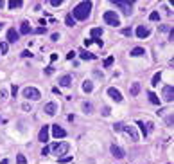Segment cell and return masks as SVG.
I'll return each mask as SVG.
<instances>
[{
	"instance_id": "cell-1",
	"label": "cell",
	"mask_w": 174,
	"mask_h": 164,
	"mask_svg": "<svg viewBox=\"0 0 174 164\" xmlns=\"http://www.w3.org/2000/svg\"><path fill=\"white\" fill-rule=\"evenodd\" d=\"M90 11H92V2L86 0V2H81L74 7L72 16H74V20H86L90 16Z\"/></svg>"
},
{
	"instance_id": "cell-2",
	"label": "cell",
	"mask_w": 174,
	"mask_h": 164,
	"mask_svg": "<svg viewBox=\"0 0 174 164\" xmlns=\"http://www.w3.org/2000/svg\"><path fill=\"white\" fill-rule=\"evenodd\" d=\"M104 22L111 27H119L120 25V20H119V14L115 11H106L104 13Z\"/></svg>"
},
{
	"instance_id": "cell-3",
	"label": "cell",
	"mask_w": 174,
	"mask_h": 164,
	"mask_svg": "<svg viewBox=\"0 0 174 164\" xmlns=\"http://www.w3.org/2000/svg\"><path fill=\"white\" fill-rule=\"evenodd\" d=\"M113 5H115V7H120V9H122V13L128 16V14H131L133 0H128V2H126V0H115V2H113Z\"/></svg>"
},
{
	"instance_id": "cell-4",
	"label": "cell",
	"mask_w": 174,
	"mask_h": 164,
	"mask_svg": "<svg viewBox=\"0 0 174 164\" xmlns=\"http://www.w3.org/2000/svg\"><path fill=\"white\" fill-rule=\"evenodd\" d=\"M68 150H70L68 143H59V144H52L50 146V152H54V155H66Z\"/></svg>"
},
{
	"instance_id": "cell-5",
	"label": "cell",
	"mask_w": 174,
	"mask_h": 164,
	"mask_svg": "<svg viewBox=\"0 0 174 164\" xmlns=\"http://www.w3.org/2000/svg\"><path fill=\"white\" fill-rule=\"evenodd\" d=\"M22 94H23V97H27V99H32V101H36V99H40V97H41L40 90H38V88H34V87H25Z\"/></svg>"
},
{
	"instance_id": "cell-6",
	"label": "cell",
	"mask_w": 174,
	"mask_h": 164,
	"mask_svg": "<svg viewBox=\"0 0 174 164\" xmlns=\"http://www.w3.org/2000/svg\"><path fill=\"white\" fill-rule=\"evenodd\" d=\"M122 132H126L129 137H131V141H140V135H138V132H137V128L135 126H131V125H124V130Z\"/></svg>"
},
{
	"instance_id": "cell-7",
	"label": "cell",
	"mask_w": 174,
	"mask_h": 164,
	"mask_svg": "<svg viewBox=\"0 0 174 164\" xmlns=\"http://www.w3.org/2000/svg\"><path fill=\"white\" fill-rule=\"evenodd\" d=\"M52 135L56 139H63V137H66V130L61 128L59 125H52Z\"/></svg>"
},
{
	"instance_id": "cell-8",
	"label": "cell",
	"mask_w": 174,
	"mask_h": 164,
	"mask_svg": "<svg viewBox=\"0 0 174 164\" xmlns=\"http://www.w3.org/2000/svg\"><path fill=\"white\" fill-rule=\"evenodd\" d=\"M164 99H165L167 103H171V101L174 99V87H173V85L164 87Z\"/></svg>"
},
{
	"instance_id": "cell-9",
	"label": "cell",
	"mask_w": 174,
	"mask_h": 164,
	"mask_svg": "<svg viewBox=\"0 0 174 164\" xmlns=\"http://www.w3.org/2000/svg\"><path fill=\"white\" fill-rule=\"evenodd\" d=\"M108 96H110L113 101H117V103H120V101H122V94H120L117 88H113V87H110V88H108Z\"/></svg>"
},
{
	"instance_id": "cell-10",
	"label": "cell",
	"mask_w": 174,
	"mask_h": 164,
	"mask_svg": "<svg viewBox=\"0 0 174 164\" xmlns=\"http://www.w3.org/2000/svg\"><path fill=\"white\" fill-rule=\"evenodd\" d=\"M110 152H111V155H113V157H117V159H122V157L126 155V152H124L120 146H117V144H111Z\"/></svg>"
},
{
	"instance_id": "cell-11",
	"label": "cell",
	"mask_w": 174,
	"mask_h": 164,
	"mask_svg": "<svg viewBox=\"0 0 174 164\" xmlns=\"http://www.w3.org/2000/svg\"><path fill=\"white\" fill-rule=\"evenodd\" d=\"M151 34V29L149 27H146V25H138L137 27V36L138 38H147Z\"/></svg>"
},
{
	"instance_id": "cell-12",
	"label": "cell",
	"mask_w": 174,
	"mask_h": 164,
	"mask_svg": "<svg viewBox=\"0 0 174 164\" xmlns=\"http://www.w3.org/2000/svg\"><path fill=\"white\" fill-rule=\"evenodd\" d=\"M56 110H58V105H56L54 101L47 103V105H45V108H43V112H45L47 116H56Z\"/></svg>"
},
{
	"instance_id": "cell-13",
	"label": "cell",
	"mask_w": 174,
	"mask_h": 164,
	"mask_svg": "<svg viewBox=\"0 0 174 164\" xmlns=\"http://www.w3.org/2000/svg\"><path fill=\"white\" fill-rule=\"evenodd\" d=\"M38 139H40L41 143H47V141H49V126H41V130H40V134H38Z\"/></svg>"
},
{
	"instance_id": "cell-14",
	"label": "cell",
	"mask_w": 174,
	"mask_h": 164,
	"mask_svg": "<svg viewBox=\"0 0 174 164\" xmlns=\"http://www.w3.org/2000/svg\"><path fill=\"white\" fill-rule=\"evenodd\" d=\"M58 83H59L61 87H70V85H72V76H70V74H65V76L59 78Z\"/></svg>"
},
{
	"instance_id": "cell-15",
	"label": "cell",
	"mask_w": 174,
	"mask_h": 164,
	"mask_svg": "<svg viewBox=\"0 0 174 164\" xmlns=\"http://www.w3.org/2000/svg\"><path fill=\"white\" fill-rule=\"evenodd\" d=\"M79 56H81L83 60H97L95 54H92V52H88V51H84V49H79Z\"/></svg>"
},
{
	"instance_id": "cell-16",
	"label": "cell",
	"mask_w": 174,
	"mask_h": 164,
	"mask_svg": "<svg viewBox=\"0 0 174 164\" xmlns=\"http://www.w3.org/2000/svg\"><path fill=\"white\" fill-rule=\"evenodd\" d=\"M20 32H22V34H29V32H32L31 23H29V22H22V25H20Z\"/></svg>"
},
{
	"instance_id": "cell-17",
	"label": "cell",
	"mask_w": 174,
	"mask_h": 164,
	"mask_svg": "<svg viewBox=\"0 0 174 164\" xmlns=\"http://www.w3.org/2000/svg\"><path fill=\"white\" fill-rule=\"evenodd\" d=\"M16 40H18V31H16V29H9V31H7V42L13 43V42H16Z\"/></svg>"
},
{
	"instance_id": "cell-18",
	"label": "cell",
	"mask_w": 174,
	"mask_h": 164,
	"mask_svg": "<svg viewBox=\"0 0 174 164\" xmlns=\"http://www.w3.org/2000/svg\"><path fill=\"white\" fill-rule=\"evenodd\" d=\"M144 54H146V49H144V47H135V49L131 51V56H135V58L144 56Z\"/></svg>"
},
{
	"instance_id": "cell-19",
	"label": "cell",
	"mask_w": 174,
	"mask_h": 164,
	"mask_svg": "<svg viewBox=\"0 0 174 164\" xmlns=\"http://www.w3.org/2000/svg\"><path fill=\"white\" fill-rule=\"evenodd\" d=\"M90 34H92V40H97V38L102 34V29H101V27H93V29L90 31Z\"/></svg>"
},
{
	"instance_id": "cell-20",
	"label": "cell",
	"mask_w": 174,
	"mask_h": 164,
	"mask_svg": "<svg viewBox=\"0 0 174 164\" xmlns=\"http://www.w3.org/2000/svg\"><path fill=\"white\" fill-rule=\"evenodd\" d=\"M129 92H131V96H138V92H140V83L135 81V83L131 85V90H129Z\"/></svg>"
},
{
	"instance_id": "cell-21",
	"label": "cell",
	"mask_w": 174,
	"mask_h": 164,
	"mask_svg": "<svg viewBox=\"0 0 174 164\" xmlns=\"http://www.w3.org/2000/svg\"><path fill=\"white\" fill-rule=\"evenodd\" d=\"M7 5H9L11 9H18V7H22V5H23V2H22V0H11Z\"/></svg>"
},
{
	"instance_id": "cell-22",
	"label": "cell",
	"mask_w": 174,
	"mask_h": 164,
	"mask_svg": "<svg viewBox=\"0 0 174 164\" xmlns=\"http://www.w3.org/2000/svg\"><path fill=\"white\" fill-rule=\"evenodd\" d=\"M92 90H93V83H92V81H84V83H83V92L88 94V92H92Z\"/></svg>"
},
{
	"instance_id": "cell-23",
	"label": "cell",
	"mask_w": 174,
	"mask_h": 164,
	"mask_svg": "<svg viewBox=\"0 0 174 164\" xmlns=\"http://www.w3.org/2000/svg\"><path fill=\"white\" fill-rule=\"evenodd\" d=\"M137 125H138V128L142 130V135H144V137H147V135H149V132H147V126H146V123H142V121H138Z\"/></svg>"
},
{
	"instance_id": "cell-24",
	"label": "cell",
	"mask_w": 174,
	"mask_h": 164,
	"mask_svg": "<svg viewBox=\"0 0 174 164\" xmlns=\"http://www.w3.org/2000/svg\"><path fill=\"white\" fill-rule=\"evenodd\" d=\"M147 96H149V101H151L153 105H160V99L156 97V94H155V92H149Z\"/></svg>"
},
{
	"instance_id": "cell-25",
	"label": "cell",
	"mask_w": 174,
	"mask_h": 164,
	"mask_svg": "<svg viewBox=\"0 0 174 164\" xmlns=\"http://www.w3.org/2000/svg\"><path fill=\"white\" fill-rule=\"evenodd\" d=\"M65 22H66V25H68V27H74V25H75V20H74V16H72V14H66Z\"/></svg>"
},
{
	"instance_id": "cell-26",
	"label": "cell",
	"mask_w": 174,
	"mask_h": 164,
	"mask_svg": "<svg viewBox=\"0 0 174 164\" xmlns=\"http://www.w3.org/2000/svg\"><path fill=\"white\" fill-rule=\"evenodd\" d=\"M160 79H162V74H160V72H156V74L153 76V79H151V85H155V87H156V85L160 83Z\"/></svg>"
},
{
	"instance_id": "cell-27",
	"label": "cell",
	"mask_w": 174,
	"mask_h": 164,
	"mask_svg": "<svg viewBox=\"0 0 174 164\" xmlns=\"http://www.w3.org/2000/svg\"><path fill=\"white\" fill-rule=\"evenodd\" d=\"M149 20H151V22H158V20H160V13H158V11H153V13L149 14Z\"/></svg>"
},
{
	"instance_id": "cell-28",
	"label": "cell",
	"mask_w": 174,
	"mask_h": 164,
	"mask_svg": "<svg viewBox=\"0 0 174 164\" xmlns=\"http://www.w3.org/2000/svg\"><path fill=\"white\" fill-rule=\"evenodd\" d=\"M83 110H84L86 114H92V112H93V107H92L90 103H83Z\"/></svg>"
},
{
	"instance_id": "cell-29",
	"label": "cell",
	"mask_w": 174,
	"mask_h": 164,
	"mask_svg": "<svg viewBox=\"0 0 174 164\" xmlns=\"http://www.w3.org/2000/svg\"><path fill=\"white\" fill-rule=\"evenodd\" d=\"M16 162H18V164H27V159H25V155L18 153V155H16Z\"/></svg>"
},
{
	"instance_id": "cell-30",
	"label": "cell",
	"mask_w": 174,
	"mask_h": 164,
	"mask_svg": "<svg viewBox=\"0 0 174 164\" xmlns=\"http://www.w3.org/2000/svg\"><path fill=\"white\" fill-rule=\"evenodd\" d=\"M7 49H9L7 42H2V43H0V52H2V54H5V52H7Z\"/></svg>"
},
{
	"instance_id": "cell-31",
	"label": "cell",
	"mask_w": 174,
	"mask_h": 164,
	"mask_svg": "<svg viewBox=\"0 0 174 164\" xmlns=\"http://www.w3.org/2000/svg\"><path fill=\"white\" fill-rule=\"evenodd\" d=\"M113 61H115V58H113V56L106 58V60H104V67H111V65H113Z\"/></svg>"
},
{
	"instance_id": "cell-32",
	"label": "cell",
	"mask_w": 174,
	"mask_h": 164,
	"mask_svg": "<svg viewBox=\"0 0 174 164\" xmlns=\"http://www.w3.org/2000/svg\"><path fill=\"white\" fill-rule=\"evenodd\" d=\"M113 130H115V132H122V130H124V123H115V125H113Z\"/></svg>"
},
{
	"instance_id": "cell-33",
	"label": "cell",
	"mask_w": 174,
	"mask_h": 164,
	"mask_svg": "<svg viewBox=\"0 0 174 164\" xmlns=\"http://www.w3.org/2000/svg\"><path fill=\"white\" fill-rule=\"evenodd\" d=\"M59 162H63V164L72 162V155H68V157H63V159H59Z\"/></svg>"
},
{
	"instance_id": "cell-34",
	"label": "cell",
	"mask_w": 174,
	"mask_h": 164,
	"mask_svg": "<svg viewBox=\"0 0 174 164\" xmlns=\"http://www.w3.org/2000/svg\"><path fill=\"white\" fill-rule=\"evenodd\" d=\"M131 32H133V31H131L129 27H126V29H122V34H124V36H131Z\"/></svg>"
},
{
	"instance_id": "cell-35",
	"label": "cell",
	"mask_w": 174,
	"mask_h": 164,
	"mask_svg": "<svg viewBox=\"0 0 174 164\" xmlns=\"http://www.w3.org/2000/svg\"><path fill=\"white\" fill-rule=\"evenodd\" d=\"M61 2H63V0H50V5L58 7V5H61Z\"/></svg>"
},
{
	"instance_id": "cell-36",
	"label": "cell",
	"mask_w": 174,
	"mask_h": 164,
	"mask_svg": "<svg viewBox=\"0 0 174 164\" xmlns=\"http://www.w3.org/2000/svg\"><path fill=\"white\" fill-rule=\"evenodd\" d=\"M50 153V146H45L43 150H41V155H49Z\"/></svg>"
},
{
	"instance_id": "cell-37",
	"label": "cell",
	"mask_w": 174,
	"mask_h": 164,
	"mask_svg": "<svg viewBox=\"0 0 174 164\" xmlns=\"http://www.w3.org/2000/svg\"><path fill=\"white\" fill-rule=\"evenodd\" d=\"M173 114H171V116H169V117H165V123H167V125H169V126H173Z\"/></svg>"
},
{
	"instance_id": "cell-38",
	"label": "cell",
	"mask_w": 174,
	"mask_h": 164,
	"mask_svg": "<svg viewBox=\"0 0 174 164\" xmlns=\"http://www.w3.org/2000/svg\"><path fill=\"white\" fill-rule=\"evenodd\" d=\"M22 56H23V58H31V56H32V52H31V51H23V52H22Z\"/></svg>"
},
{
	"instance_id": "cell-39",
	"label": "cell",
	"mask_w": 174,
	"mask_h": 164,
	"mask_svg": "<svg viewBox=\"0 0 174 164\" xmlns=\"http://www.w3.org/2000/svg\"><path fill=\"white\" fill-rule=\"evenodd\" d=\"M16 92H18V87H16V85H13V87H11V94H13V97L16 96Z\"/></svg>"
},
{
	"instance_id": "cell-40",
	"label": "cell",
	"mask_w": 174,
	"mask_h": 164,
	"mask_svg": "<svg viewBox=\"0 0 174 164\" xmlns=\"http://www.w3.org/2000/svg\"><path fill=\"white\" fill-rule=\"evenodd\" d=\"M146 126H147V132H149V134H151V132H153V128H155V125H153V123H146Z\"/></svg>"
},
{
	"instance_id": "cell-41",
	"label": "cell",
	"mask_w": 174,
	"mask_h": 164,
	"mask_svg": "<svg viewBox=\"0 0 174 164\" xmlns=\"http://www.w3.org/2000/svg\"><path fill=\"white\" fill-rule=\"evenodd\" d=\"M74 56H75V52H74V51H70V52H68V54H66V60H68V61H70V60H72V58H74Z\"/></svg>"
},
{
	"instance_id": "cell-42",
	"label": "cell",
	"mask_w": 174,
	"mask_h": 164,
	"mask_svg": "<svg viewBox=\"0 0 174 164\" xmlns=\"http://www.w3.org/2000/svg\"><path fill=\"white\" fill-rule=\"evenodd\" d=\"M36 32H40V34H43V32H47V29H45V27H38V29H36Z\"/></svg>"
},
{
	"instance_id": "cell-43",
	"label": "cell",
	"mask_w": 174,
	"mask_h": 164,
	"mask_svg": "<svg viewBox=\"0 0 174 164\" xmlns=\"http://www.w3.org/2000/svg\"><path fill=\"white\" fill-rule=\"evenodd\" d=\"M102 116H110V108H108V107L102 108Z\"/></svg>"
},
{
	"instance_id": "cell-44",
	"label": "cell",
	"mask_w": 174,
	"mask_h": 164,
	"mask_svg": "<svg viewBox=\"0 0 174 164\" xmlns=\"http://www.w3.org/2000/svg\"><path fill=\"white\" fill-rule=\"evenodd\" d=\"M50 38H52V40H54V42H58V40H59V34H58V32H54V34H52V36H50Z\"/></svg>"
},
{
	"instance_id": "cell-45",
	"label": "cell",
	"mask_w": 174,
	"mask_h": 164,
	"mask_svg": "<svg viewBox=\"0 0 174 164\" xmlns=\"http://www.w3.org/2000/svg\"><path fill=\"white\" fill-rule=\"evenodd\" d=\"M52 70H54V69H52V65H49V67H47V70H45V72H47V74H52Z\"/></svg>"
},
{
	"instance_id": "cell-46",
	"label": "cell",
	"mask_w": 174,
	"mask_h": 164,
	"mask_svg": "<svg viewBox=\"0 0 174 164\" xmlns=\"http://www.w3.org/2000/svg\"><path fill=\"white\" fill-rule=\"evenodd\" d=\"M22 108H23V110H25V112H29V110H31V107H29V105H27V103H23V107H22Z\"/></svg>"
},
{
	"instance_id": "cell-47",
	"label": "cell",
	"mask_w": 174,
	"mask_h": 164,
	"mask_svg": "<svg viewBox=\"0 0 174 164\" xmlns=\"http://www.w3.org/2000/svg\"><path fill=\"white\" fill-rule=\"evenodd\" d=\"M0 164H9V161H7V159H4V161H2Z\"/></svg>"
},
{
	"instance_id": "cell-48",
	"label": "cell",
	"mask_w": 174,
	"mask_h": 164,
	"mask_svg": "<svg viewBox=\"0 0 174 164\" xmlns=\"http://www.w3.org/2000/svg\"><path fill=\"white\" fill-rule=\"evenodd\" d=\"M2 27H4V23H0V29H2Z\"/></svg>"
},
{
	"instance_id": "cell-49",
	"label": "cell",
	"mask_w": 174,
	"mask_h": 164,
	"mask_svg": "<svg viewBox=\"0 0 174 164\" xmlns=\"http://www.w3.org/2000/svg\"><path fill=\"white\" fill-rule=\"evenodd\" d=\"M0 121H2V119H0Z\"/></svg>"
}]
</instances>
